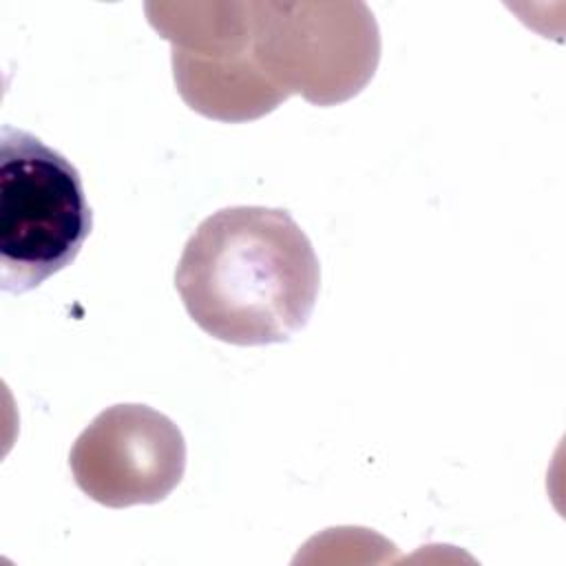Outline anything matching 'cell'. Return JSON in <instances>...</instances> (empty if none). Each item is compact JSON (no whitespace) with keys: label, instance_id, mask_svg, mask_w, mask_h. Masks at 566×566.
<instances>
[{"label":"cell","instance_id":"6da1fadb","mask_svg":"<svg viewBox=\"0 0 566 566\" xmlns=\"http://www.w3.org/2000/svg\"><path fill=\"white\" fill-rule=\"evenodd\" d=\"M321 285L314 248L287 210L232 206L203 219L175 270L188 316L230 345L285 343Z\"/></svg>","mask_w":566,"mask_h":566},{"label":"cell","instance_id":"7a4b0ae2","mask_svg":"<svg viewBox=\"0 0 566 566\" xmlns=\"http://www.w3.org/2000/svg\"><path fill=\"white\" fill-rule=\"evenodd\" d=\"M77 168L35 135L0 130V287L22 294L66 268L91 234Z\"/></svg>","mask_w":566,"mask_h":566},{"label":"cell","instance_id":"3957f363","mask_svg":"<svg viewBox=\"0 0 566 566\" xmlns=\"http://www.w3.org/2000/svg\"><path fill=\"white\" fill-rule=\"evenodd\" d=\"M250 55L283 99L334 106L374 77L380 33L365 2H250Z\"/></svg>","mask_w":566,"mask_h":566},{"label":"cell","instance_id":"277c9868","mask_svg":"<svg viewBox=\"0 0 566 566\" xmlns=\"http://www.w3.org/2000/svg\"><path fill=\"white\" fill-rule=\"evenodd\" d=\"M153 29L170 42L181 99L217 122H250L285 102L250 55V2H146Z\"/></svg>","mask_w":566,"mask_h":566},{"label":"cell","instance_id":"5b68a950","mask_svg":"<svg viewBox=\"0 0 566 566\" xmlns=\"http://www.w3.org/2000/svg\"><path fill=\"white\" fill-rule=\"evenodd\" d=\"M69 464L75 484L97 504H155L184 478L186 440L153 407L113 405L77 436Z\"/></svg>","mask_w":566,"mask_h":566}]
</instances>
